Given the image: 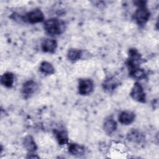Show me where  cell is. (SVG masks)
Masks as SVG:
<instances>
[{"mask_svg": "<svg viewBox=\"0 0 159 159\" xmlns=\"http://www.w3.org/2000/svg\"><path fill=\"white\" fill-rule=\"evenodd\" d=\"M43 28L45 32L50 35L61 34L66 29L65 22L57 18H51L45 21Z\"/></svg>", "mask_w": 159, "mask_h": 159, "instance_id": "cell-1", "label": "cell"}, {"mask_svg": "<svg viewBox=\"0 0 159 159\" xmlns=\"http://www.w3.org/2000/svg\"><path fill=\"white\" fill-rule=\"evenodd\" d=\"M143 59L139 51L135 48H130L129 50V57L127 61V65L131 70L139 67L140 65L143 62Z\"/></svg>", "mask_w": 159, "mask_h": 159, "instance_id": "cell-2", "label": "cell"}, {"mask_svg": "<svg viewBox=\"0 0 159 159\" xmlns=\"http://www.w3.org/2000/svg\"><path fill=\"white\" fill-rule=\"evenodd\" d=\"M150 12L146 6H139L134 14V18L139 25H145L149 20Z\"/></svg>", "mask_w": 159, "mask_h": 159, "instance_id": "cell-3", "label": "cell"}, {"mask_svg": "<svg viewBox=\"0 0 159 159\" xmlns=\"http://www.w3.org/2000/svg\"><path fill=\"white\" fill-rule=\"evenodd\" d=\"M131 98L139 102L144 103L146 102V95L143 87L139 82H135L130 93Z\"/></svg>", "mask_w": 159, "mask_h": 159, "instance_id": "cell-4", "label": "cell"}, {"mask_svg": "<svg viewBox=\"0 0 159 159\" xmlns=\"http://www.w3.org/2000/svg\"><path fill=\"white\" fill-rule=\"evenodd\" d=\"M94 83L91 79H80L78 83V92L81 95L91 94L94 89Z\"/></svg>", "mask_w": 159, "mask_h": 159, "instance_id": "cell-5", "label": "cell"}, {"mask_svg": "<svg viewBox=\"0 0 159 159\" xmlns=\"http://www.w3.org/2000/svg\"><path fill=\"white\" fill-rule=\"evenodd\" d=\"M38 88V85L33 80H28L25 82L21 89V93L25 99L30 98L33 95Z\"/></svg>", "mask_w": 159, "mask_h": 159, "instance_id": "cell-6", "label": "cell"}, {"mask_svg": "<svg viewBox=\"0 0 159 159\" xmlns=\"http://www.w3.org/2000/svg\"><path fill=\"white\" fill-rule=\"evenodd\" d=\"M44 18V15L42 11L39 9H35L27 12L24 20H26L28 22L31 24H35L43 21Z\"/></svg>", "mask_w": 159, "mask_h": 159, "instance_id": "cell-7", "label": "cell"}, {"mask_svg": "<svg viewBox=\"0 0 159 159\" xmlns=\"http://www.w3.org/2000/svg\"><path fill=\"white\" fill-rule=\"evenodd\" d=\"M135 117V115L133 112L129 111H124L120 112L118 119L120 124L124 125H129L134 121Z\"/></svg>", "mask_w": 159, "mask_h": 159, "instance_id": "cell-8", "label": "cell"}, {"mask_svg": "<svg viewBox=\"0 0 159 159\" xmlns=\"http://www.w3.org/2000/svg\"><path fill=\"white\" fill-rule=\"evenodd\" d=\"M127 139L129 141L131 142L140 143L142 142L144 140V136L137 129H132L128 132L127 135Z\"/></svg>", "mask_w": 159, "mask_h": 159, "instance_id": "cell-9", "label": "cell"}, {"mask_svg": "<svg viewBox=\"0 0 159 159\" xmlns=\"http://www.w3.org/2000/svg\"><path fill=\"white\" fill-rule=\"evenodd\" d=\"M57 47V42L53 39H45L41 45L42 50L45 53H54Z\"/></svg>", "mask_w": 159, "mask_h": 159, "instance_id": "cell-10", "label": "cell"}, {"mask_svg": "<svg viewBox=\"0 0 159 159\" xmlns=\"http://www.w3.org/2000/svg\"><path fill=\"white\" fill-rule=\"evenodd\" d=\"M68 150L70 154L76 157L83 156L85 153L84 147L76 143H68Z\"/></svg>", "mask_w": 159, "mask_h": 159, "instance_id": "cell-11", "label": "cell"}, {"mask_svg": "<svg viewBox=\"0 0 159 159\" xmlns=\"http://www.w3.org/2000/svg\"><path fill=\"white\" fill-rule=\"evenodd\" d=\"M22 143L24 148L29 153H34L37 149L36 143L31 135H27L23 139Z\"/></svg>", "mask_w": 159, "mask_h": 159, "instance_id": "cell-12", "label": "cell"}, {"mask_svg": "<svg viewBox=\"0 0 159 159\" xmlns=\"http://www.w3.org/2000/svg\"><path fill=\"white\" fill-rule=\"evenodd\" d=\"M103 129L104 132L108 134L111 135L117 129V123L113 118L109 117L106 118L104 122Z\"/></svg>", "mask_w": 159, "mask_h": 159, "instance_id": "cell-13", "label": "cell"}, {"mask_svg": "<svg viewBox=\"0 0 159 159\" xmlns=\"http://www.w3.org/2000/svg\"><path fill=\"white\" fill-rule=\"evenodd\" d=\"M14 75L11 72H6L1 77V84L6 88H11L13 85Z\"/></svg>", "mask_w": 159, "mask_h": 159, "instance_id": "cell-14", "label": "cell"}, {"mask_svg": "<svg viewBox=\"0 0 159 159\" xmlns=\"http://www.w3.org/2000/svg\"><path fill=\"white\" fill-rule=\"evenodd\" d=\"M55 136L58 142V144L63 145L68 143V132L65 130H55Z\"/></svg>", "mask_w": 159, "mask_h": 159, "instance_id": "cell-15", "label": "cell"}, {"mask_svg": "<svg viewBox=\"0 0 159 159\" xmlns=\"http://www.w3.org/2000/svg\"><path fill=\"white\" fill-rule=\"evenodd\" d=\"M117 85H118V82L114 77H109L106 79L102 83L103 89L109 92L116 89Z\"/></svg>", "mask_w": 159, "mask_h": 159, "instance_id": "cell-16", "label": "cell"}, {"mask_svg": "<svg viewBox=\"0 0 159 159\" xmlns=\"http://www.w3.org/2000/svg\"><path fill=\"white\" fill-rule=\"evenodd\" d=\"M39 69L42 73L46 75H52L55 73V68L53 65L46 61H43L40 63Z\"/></svg>", "mask_w": 159, "mask_h": 159, "instance_id": "cell-17", "label": "cell"}, {"mask_svg": "<svg viewBox=\"0 0 159 159\" xmlns=\"http://www.w3.org/2000/svg\"><path fill=\"white\" fill-rule=\"evenodd\" d=\"M82 56V51L78 48H70L67 53L68 58L71 61L80 60Z\"/></svg>", "mask_w": 159, "mask_h": 159, "instance_id": "cell-18", "label": "cell"}, {"mask_svg": "<svg viewBox=\"0 0 159 159\" xmlns=\"http://www.w3.org/2000/svg\"><path fill=\"white\" fill-rule=\"evenodd\" d=\"M129 75L134 79L142 80L145 78L146 73L143 69L138 67L130 70Z\"/></svg>", "mask_w": 159, "mask_h": 159, "instance_id": "cell-19", "label": "cell"}]
</instances>
